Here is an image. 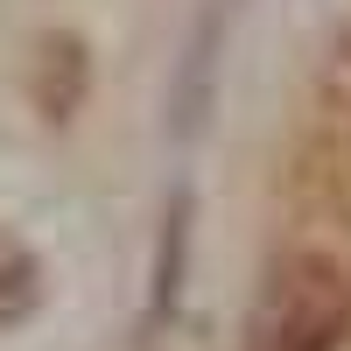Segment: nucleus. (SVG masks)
Masks as SVG:
<instances>
[{"label": "nucleus", "instance_id": "1", "mask_svg": "<svg viewBox=\"0 0 351 351\" xmlns=\"http://www.w3.org/2000/svg\"><path fill=\"white\" fill-rule=\"evenodd\" d=\"M337 324H344V288H337V274L316 267V260H295V267H281L267 281L246 351H330Z\"/></svg>", "mask_w": 351, "mask_h": 351}]
</instances>
